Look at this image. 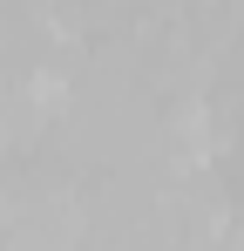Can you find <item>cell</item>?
<instances>
[{"label": "cell", "mask_w": 244, "mask_h": 251, "mask_svg": "<svg viewBox=\"0 0 244 251\" xmlns=\"http://www.w3.org/2000/svg\"><path fill=\"white\" fill-rule=\"evenodd\" d=\"M27 88H34V102H54V95H61V75H54V68H41Z\"/></svg>", "instance_id": "cell-1"}]
</instances>
